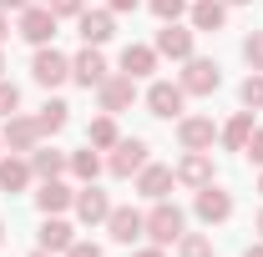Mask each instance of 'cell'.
<instances>
[{
	"instance_id": "1",
	"label": "cell",
	"mask_w": 263,
	"mask_h": 257,
	"mask_svg": "<svg viewBox=\"0 0 263 257\" xmlns=\"http://www.w3.org/2000/svg\"><path fill=\"white\" fill-rule=\"evenodd\" d=\"M182 232H187V217H182V207H172V202L162 197V202L147 212V237H152L157 247H172Z\"/></svg>"
},
{
	"instance_id": "2",
	"label": "cell",
	"mask_w": 263,
	"mask_h": 257,
	"mask_svg": "<svg viewBox=\"0 0 263 257\" xmlns=\"http://www.w3.org/2000/svg\"><path fill=\"white\" fill-rule=\"evenodd\" d=\"M187 96H213L218 86H223V71H218V61H202V56H187V66H182V81H177Z\"/></svg>"
},
{
	"instance_id": "3",
	"label": "cell",
	"mask_w": 263,
	"mask_h": 257,
	"mask_svg": "<svg viewBox=\"0 0 263 257\" xmlns=\"http://www.w3.org/2000/svg\"><path fill=\"white\" fill-rule=\"evenodd\" d=\"M97 96H101V111H106V116H122L132 101H137V81H132V76H106L97 86Z\"/></svg>"
},
{
	"instance_id": "4",
	"label": "cell",
	"mask_w": 263,
	"mask_h": 257,
	"mask_svg": "<svg viewBox=\"0 0 263 257\" xmlns=\"http://www.w3.org/2000/svg\"><path fill=\"white\" fill-rule=\"evenodd\" d=\"M111 177H132V172H142L147 166V141L142 136H122L117 146H111Z\"/></svg>"
},
{
	"instance_id": "5",
	"label": "cell",
	"mask_w": 263,
	"mask_h": 257,
	"mask_svg": "<svg viewBox=\"0 0 263 257\" xmlns=\"http://www.w3.org/2000/svg\"><path fill=\"white\" fill-rule=\"evenodd\" d=\"M31 76H35V86H46V91H51V86L71 81V61H66L61 51H46V46H41V51H35V61H31Z\"/></svg>"
},
{
	"instance_id": "6",
	"label": "cell",
	"mask_w": 263,
	"mask_h": 257,
	"mask_svg": "<svg viewBox=\"0 0 263 257\" xmlns=\"http://www.w3.org/2000/svg\"><path fill=\"white\" fill-rule=\"evenodd\" d=\"M182 101H187V91H182L177 81H152V91H147V111H152L157 121H172V116L182 111Z\"/></svg>"
},
{
	"instance_id": "7",
	"label": "cell",
	"mask_w": 263,
	"mask_h": 257,
	"mask_svg": "<svg viewBox=\"0 0 263 257\" xmlns=\"http://www.w3.org/2000/svg\"><path fill=\"white\" fill-rule=\"evenodd\" d=\"M177 141H182V152H213V141H218V126H213V116H182V126H177Z\"/></svg>"
},
{
	"instance_id": "8",
	"label": "cell",
	"mask_w": 263,
	"mask_h": 257,
	"mask_svg": "<svg viewBox=\"0 0 263 257\" xmlns=\"http://www.w3.org/2000/svg\"><path fill=\"white\" fill-rule=\"evenodd\" d=\"M71 207H76V217H81L86 227H97V222H106V217H111V197L101 192L97 182H86V187L76 192V202H71Z\"/></svg>"
},
{
	"instance_id": "9",
	"label": "cell",
	"mask_w": 263,
	"mask_h": 257,
	"mask_svg": "<svg viewBox=\"0 0 263 257\" xmlns=\"http://www.w3.org/2000/svg\"><path fill=\"white\" fill-rule=\"evenodd\" d=\"M106 232H111V242L132 247L137 237H147V217H142V212H132V207H111V217H106Z\"/></svg>"
},
{
	"instance_id": "10",
	"label": "cell",
	"mask_w": 263,
	"mask_h": 257,
	"mask_svg": "<svg viewBox=\"0 0 263 257\" xmlns=\"http://www.w3.org/2000/svg\"><path fill=\"white\" fill-rule=\"evenodd\" d=\"M0 141H5L10 152H35V146H41V126H35V116H5Z\"/></svg>"
},
{
	"instance_id": "11",
	"label": "cell",
	"mask_w": 263,
	"mask_h": 257,
	"mask_svg": "<svg viewBox=\"0 0 263 257\" xmlns=\"http://www.w3.org/2000/svg\"><path fill=\"white\" fill-rule=\"evenodd\" d=\"M15 31L26 35L31 46H46V40L56 35V15H51L46 5H26V10H21V26H15Z\"/></svg>"
},
{
	"instance_id": "12",
	"label": "cell",
	"mask_w": 263,
	"mask_h": 257,
	"mask_svg": "<svg viewBox=\"0 0 263 257\" xmlns=\"http://www.w3.org/2000/svg\"><path fill=\"white\" fill-rule=\"evenodd\" d=\"M197 217L202 222H228L233 217V192H223V187H197Z\"/></svg>"
},
{
	"instance_id": "13",
	"label": "cell",
	"mask_w": 263,
	"mask_h": 257,
	"mask_svg": "<svg viewBox=\"0 0 263 257\" xmlns=\"http://www.w3.org/2000/svg\"><path fill=\"white\" fill-rule=\"evenodd\" d=\"M76 26H81V40H86V46H106V40L117 35V15H111V10H81Z\"/></svg>"
},
{
	"instance_id": "14",
	"label": "cell",
	"mask_w": 263,
	"mask_h": 257,
	"mask_svg": "<svg viewBox=\"0 0 263 257\" xmlns=\"http://www.w3.org/2000/svg\"><path fill=\"white\" fill-rule=\"evenodd\" d=\"M106 76H111V71H106V56H101L97 46H86V51L71 61V81H81L86 91H91V86H101Z\"/></svg>"
},
{
	"instance_id": "15",
	"label": "cell",
	"mask_w": 263,
	"mask_h": 257,
	"mask_svg": "<svg viewBox=\"0 0 263 257\" xmlns=\"http://www.w3.org/2000/svg\"><path fill=\"white\" fill-rule=\"evenodd\" d=\"M172 182H177V172H172V166H157V161H147V166L137 172V192L152 197V202H162V197L172 192Z\"/></svg>"
},
{
	"instance_id": "16",
	"label": "cell",
	"mask_w": 263,
	"mask_h": 257,
	"mask_svg": "<svg viewBox=\"0 0 263 257\" xmlns=\"http://www.w3.org/2000/svg\"><path fill=\"white\" fill-rule=\"evenodd\" d=\"M157 56L187 61V56H193V31H182L177 20H162V31H157Z\"/></svg>"
},
{
	"instance_id": "17",
	"label": "cell",
	"mask_w": 263,
	"mask_h": 257,
	"mask_svg": "<svg viewBox=\"0 0 263 257\" xmlns=\"http://www.w3.org/2000/svg\"><path fill=\"white\" fill-rule=\"evenodd\" d=\"M177 182H182V187H208V182H213V157H208V152H187V157L177 161Z\"/></svg>"
},
{
	"instance_id": "18",
	"label": "cell",
	"mask_w": 263,
	"mask_h": 257,
	"mask_svg": "<svg viewBox=\"0 0 263 257\" xmlns=\"http://www.w3.org/2000/svg\"><path fill=\"white\" fill-rule=\"evenodd\" d=\"M71 202H76V192L66 187L61 177H51V182H41V192H35V207H41L46 217H61V212L71 207Z\"/></svg>"
},
{
	"instance_id": "19",
	"label": "cell",
	"mask_w": 263,
	"mask_h": 257,
	"mask_svg": "<svg viewBox=\"0 0 263 257\" xmlns=\"http://www.w3.org/2000/svg\"><path fill=\"white\" fill-rule=\"evenodd\" d=\"M157 71V46H127L122 51V76H152Z\"/></svg>"
},
{
	"instance_id": "20",
	"label": "cell",
	"mask_w": 263,
	"mask_h": 257,
	"mask_svg": "<svg viewBox=\"0 0 263 257\" xmlns=\"http://www.w3.org/2000/svg\"><path fill=\"white\" fill-rule=\"evenodd\" d=\"M71 242H76L71 222H61V217H46L41 222V252H66Z\"/></svg>"
},
{
	"instance_id": "21",
	"label": "cell",
	"mask_w": 263,
	"mask_h": 257,
	"mask_svg": "<svg viewBox=\"0 0 263 257\" xmlns=\"http://www.w3.org/2000/svg\"><path fill=\"white\" fill-rule=\"evenodd\" d=\"M228 26V5L223 0H197L193 5V31H223Z\"/></svg>"
},
{
	"instance_id": "22",
	"label": "cell",
	"mask_w": 263,
	"mask_h": 257,
	"mask_svg": "<svg viewBox=\"0 0 263 257\" xmlns=\"http://www.w3.org/2000/svg\"><path fill=\"white\" fill-rule=\"evenodd\" d=\"M31 172L41 177V182L61 177V172H66V152H56V146H35V152H31Z\"/></svg>"
},
{
	"instance_id": "23",
	"label": "cell",
	"mask_w": 263,
	"mask_h": 257,
	"mask_svg": "<svg viewBox=\"0 0 263 257\" xmlns=\"http://www.w3.org/2000/svg\"><path fill=\"white\" fill-rule=\"evenodd\" d=\"M218 136H223V146H228V152H243V146H248V136H253V111H238Z\"/></svg>"
},
{
	"instance_id": "24",
	"label": "cell",
	"mask_w": 263,
	"mask_h": 257,
	"mask_svg": "<svg viewBox=\"0 0 263 257\" xmlns=\"http://www.w3.org/2000/svg\"><path fill=\"white\" fill-rule=\"evenodd\" d=\"M31 177H35L31 161H21V157L0 161V192H26V182H31Z\"/></svg>"
},
{
	"instance_id": "25",
	"label": "cell",
	"mask_w": 263,
	"mask_h": 257,
	"mask_svg": "<svg viewBox=\"0 0 263 257\" xmlns=\"http://www.w3.org/2000/svg\"><path fill=\"white\" fill-rule=\"evenodd\" d=\"M86 141H91L97 152H106V146H117V141H122V131H117V116H106V111H101L97 121L86 126Z\"/></svg>"
},
{
	"instance_id": "26",
	"label": "cell",
	"mask_w": 263,
	"mask_h": 257,
	"mask_svg": "<svg viewBox=\"0 0 263 257\" xmlns=\"http://www.w3.org/2000/svg\"><path fill=\"white\" fill-rule=\"evenodd\" d=\"M66 111H71V106H66V101H46V106H41V111H35V126H41V136H56V131H61L66 121H71V116H66Z\"/></svg>"
},
{
	"instance_id": "27",
	"label": "cell",
	"mask_w": 263,
	"mask_h": 257,
	"mask_svg": "<svg viewBox=\"0 0 263 257\" xmlns=\"http://www.w3.org/2000/svg\"><path fill=\"white\" fill-rule=\"evenodd\" d=\"M66 166H71V172H76L81 182H97V172H101V157H97V146L86 141L81 152H71V157H66Z\"/></svg>"
},
{
	"instance_id": "28",
	"label": "cell",
	"mask_w": 263,
	"mask_h": 257,
	"mask_svg": "<svg viewBox=\"0 0 263 257\" xmlns=\"http://www.w3.org/2000/svg\"><path fill=\"white\" fill-rule=\"evenodd\" d=\"M177 257H213V242L202 232H182L177 237Z\"/></svg>"
},
{
	"instance_id": "29",
	"label": "cell",
	"mask_w": 263,
	"mask_h": 257,
	"mask_svg": "<svg viewBox=\"0 0 263 257\" xmlns=\"http://www.w3.org/2000/svg\"><path fill=\"white\" fill-rule=\"evenodd\" d=\"M238 96H243V111H263V71H253V76L243 81Z\"/></svg>"
},
{
	"instance_id": "30",
	"label": "cell",
	"mask_w": 263,
	"mask_h": 257,
	"mask_svg": "<svg viewBox=\"0 0 263 257\" xmlns=\"http://www.w3.org/2000/svg\"><path fill=\"white\" fill-rule=\"evenodd\" d=\"M15 106H21L15 81H5V76H0V121H5V116H15Z\"/></svg>"
},
{
	"instance_id": "31",
	"label": "cell",
	"mask_w": 263,
	"mask_h": 257,
	"mask_svg": "<svg viewBox=\"0 0 263 257\" xmlns=\"http://www.w3.org/2000/svg\"><path fill=\"white\" fill-rule=\"evenodd\" d=\"M243 61L253 66V71H263V31H253L248 40H243Z\"/></svg>"
},
{
	"instance_id": "32",
	"label": "cell",
	"mask_w": 263,
	"mask_h": 257,
	"mask_svg": "<svg viewBox=\"0 0 263 257\" xmlns=\"http://www.w3.org/2000/svg\"><path fill=\"white\" fill-rule=\"evenodd\" d=\"M182 10H187V0H152V15L157 20H177Z\"/></svg>"
},
{
	"instance_id": "33",
	"label": "cell",
	"mask_w": 263,
	"mask_h": 257,
	"mask_svg": "<svg viewBox=\"0 0 263 257\" xmlns=\"http://www.w3.org/2000/svg\"><path fill=\"white\" fill-rule=\"evenodd\" d=\"M46 10L61 20V15H81V10H86V0H46Z\"/></svg>"
},
{
	"instance_id": "34",
	"label": "cell",
	"mask_w": 263,
	"mask_h": 257,
	"mask_svg": "<svg viewBox=\"0 0 263 257\" xmlns=\"http://www.w3.org/2000/svg\"><path fill=\"white\" fill-rule=\"evenodd\" d=\"M243 157L253 161V166H263V131L253 126V136H248V146H243Z\"/></svg>"
},
{
	"instance_id": "35",
	"label": "cell",
	"mask_w": 263,
	"mask_h": 257,
	"mask_svg": "<svg viewBox=\"0 0 263 257\" xmlns=\"http://www.w3.org/2000/svg\"><path fill=\"white\" fill-rule=\"evenodd\" d=\"M66 257H106L97 247V242H71V247H66Z\"/></svg>"
},
{
	"instance_id": "36",
	"label": "cell",
	"mask_w": 263,
	"mask_h": 257,
	"mask_svg": "<svg viewBox=\"0 0 263 257\" xmlns=\"http://www.w3.org/2000/svg\"><path fill=\"white\" fill-rule=\"evenodd\" d=\"M26 5H35V0H0V10H26Z\"/></svg>"
},
{
	"instance_id": "37",
	"label": "cell",
	"mask_w": 263,
	"mask_h": 257,
	"mask_svg": "<svg viewBox=\"0 0 263 257\" xmlns=\"http://www.w3.org/2000/svg\"><path fill=\"white\" fill-rule=\"evenodd\" d=\"M132 257H167V252L157 247V242H152V247H142V252H132Z\"/></svg>"
},
{
	"instance_id": "38",
	"label": "cell",
	"mask_w": 263,
	"mask_h": 257,
	"mask_svg": "<svg viewBox=\"0 0 263 257\" xmlns=\"http://www.w3.org/2000/svg\"><path fill=\"white\" fill-rule=\"evenodd\" d=\"M117 10H137V0H111V15H117Z\"/></svg>"
},
{
	"instance_id": "39",
	"label": "cell",
	"mask_w": 263,
	"mask_h": 257,
	"mask_svg": "<svg viewBox=\"0 0 263 257\" xmlns=\"http://www.w3.org/2000/svg\"><path fill=\"white\" fill-rule=\"evenodd\" d=\"M243 257H263V242H248V252Z\"/></svg>"
},
{
	"instance_id": "40",
	"label": "cell",
	"mask_w": 263,
	"mask_h": 257,
	"mask_svg": "<svg viewBox=\"0 0 263 257\" xmlns=\"http://www.w3.org/2000/svg\"><path fill=\"white\" fill-rule=\"evenodd\" d=\"M5 35H10V20H5V10H0V40H5Z\"/></svg>"
},
{
	"instance_id": "41",
	"label": "cell",
	"mask_w": 263,
	"mask_h": 257,
	"mask_svg": "<svg viewBox=\"0 0 263 257\" xmlns=\"http://www.w3.org/2000/svg\"><path fill=\"white\" fill-rule=\"evenodd\" d=\"M223 5H248V0H223Z\"/></svg>"
},
{
	"instance_id": "42",
	"label": "cell",
	"mask_w": 263,
	"mask_h": 257,
	"mask_svg": "<svg viewBox=\"0 0 263 257\" xmlns=\"http://www.w3.org/2000/svg\"><path fill=\"white\" fill-rule=\"evenodd\" d=\"M258 232H263V212H258Z\"/></svg>"
},
{
	"instance_id": "43",
	"label": "cell",
	"mask_w": 263,
	"mask_h": 257,
	"mask_svg": "<svg viewBox=\"0 0 263 257\" xmlns=\"http://www.w3.org/2000/svg\"><path fill=\"white\" fill-rule=\"evenodd\" d=\"M0 237H5V222H0Z\"/></svg>"
},
{
	"instance_id": "44",
	"label": "cell",
	"mask_w": 263,
	"mask_h": 257,
	"mask_svg": "<svg viewBox=\"0 0 263 257\" xmlns=\"http://www.w3.org/2000/svg\"><path fill=\"white\" fill-rule=\"evenodd\" d=\"M35 257H51V252H35Z\"/></svg>"
},
{
	"instance_id": "45",
	"label": "cell",
	"mask_w": 263,
	"mask_h": 257,
	"mask_svg": "<svg viewBox=\"0 0 263 257\" xmlns=\"http://www.w3.org/2000/svg\"><path fill=\"white\" fill-rule=\"evenodd\" d=\"M0 71H5V61H0Z\"/></svg>"
},
{
	"instance_id": "46",
	"label": "cell",
	"mask_w": 263,
	"mask_h": 257,
	"mask_svg": "<svg viewBox=\"0 0 263 257\" xmlns=\"http://www.w3.org/2000/svg\"><path fill=\"white\" fill-rule=\"evenodd\" d=\"M258 192H263V182H258Z\"/></svg>"
}]
</instances>
